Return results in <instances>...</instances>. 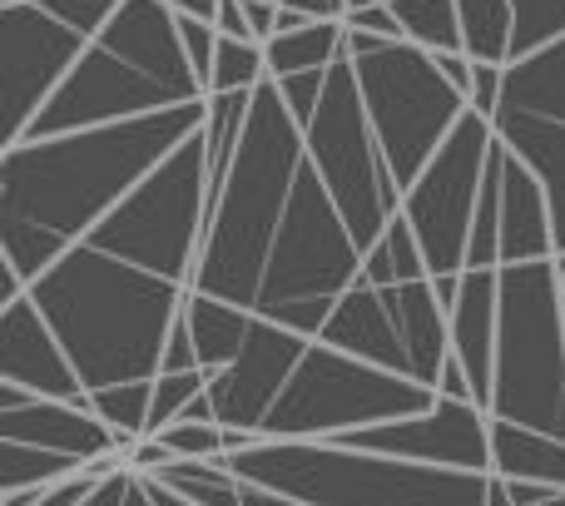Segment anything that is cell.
Returning a JSON list of instances; mask_svg holds the SVG:
<instances>
[{
    "instance_id": "obj_1",
    "label": "cell",
    "mask_w": 565,
    "mask_h": 506,
    "mask_svg": "<svg viewBox=\"0 0 565 506\" xmlns=\"http://www.w3.org/2000/svg\"><path fill=\"white\" fill-rule=\"evenodd\" d=\"M204 99L145 119L65 129L0 149V268L35 283L55 259L85 244L194 129Z\"/></svg>"
},
{
    "instance_id": "obj_2",
    "label": "cell",
    "mask_w": 565,
    "mask_h": 506,
    "mask_svg": "<svg viewBox=\"0 0 565 506\" xmlns=\"http://www.w3.org/2000/svg\"><path fill=\"white\" fill-rule=\"evenodd\" d=\"M30 298L60 333L85 388L99 392L115 382L159 378L164 342L184 318L189 288L85 239L30 283Z\"/></svg>"
},
{
    "instance_id": "obj_3",
    "label": "cell",
    "mask_w": 565,
    "mask_h": 506,
    "mask_svg": "<svg viewBox=\"0 0 565 506\" xmlns=\"http://www.w3.org/2000/svg\"><path fill=\"white\" fill-rule=\"evenodd\" d=\"M302 165H308V135L292 119V109L282 105L278 85L264 80L254 89L244 145H238L234 165L209 204L194 293H214V298H228L254 313L258 283H264L282 219H288Z\"/></svg>"
},
{
    "instance_id": "obj_4",
    "label": "cell",
    "mask_w": 565,
    "mask_h": 506,
    "mask_svg": "<svg viewBox=\"0 0 565 506\" xmlns=\"http://www.w3.org/2000/svg\"><path fill=\"white\" fill-rule=\"evenodd\" d=\"M199 99H209V89L189 65L179 15L169 10V0H125L119 15L85 45L55 99L35 115L25 139L115 125V119H145L159 109L199 105Z\"/></svg>"
},
{
    "instance_id": "obj_5",
    "label": "cell",
    "mask_w": 565,
    "mask_h": 506,
    "mask_svg": "<svg viewBox=\"0 0 565 506\" xmlns=\"http://www.w3.org/2000/svg\"><path fill=\"white\" fill-rule=\"evenodd\" d=\"M244 482L288 492L312 506H491V472L427 467V462L362 452L342 442H248L228 452Z\"/></svg>"
},
{
    "instance_id": "obj_6",
    "label": "cell",
    "mask_w": 565,
    "mask_h": 506,
    "mask_svg": "<svg viewBox=\"0 0 565 506\" xmlns=\"http://www.w3.org/2000/svg\"><path fill=\"white\" fill-rule=\"evenodd\" d=\"M491 418L565 438V283L561 259L501 268Z\"/></svg>"
},
{
    "instance_id": "obj_7",
    "label": "cell",
    "mask_w": 565,
    "mask_h": 506,
    "mask_svg": "<svg viewBox=\"0 0 565 506\" xmlns=\"http://www.w3.org/2000/svg\"><path fill=\"white\" fill-rule=\"evenodd\" d=\"M348 55L358 70V89L387 169L397 175L402 194L431 165L447 135L467 119L471 99L441 75L437 55L412 40H382L367 30H348Z\"/></svg>"
},
{
    "instance_id": "obj_8",
    "label": "cell",
    "mask_w": 565,
    "mask_h": 506,
    "mask_svg": "<svg viewBox=\"0 0 565 506\" xmlns=\"http://www.w3.org/2000/svg\"><path fill=\"white\" fill-rule=\"evenodd\" d=\"M358 278H362V244L352 239L338 199L328 194L322 175L308 159L298 185H292V204L278 229V244L268 253L254 313L302 333V338H318L322 323L338 308V298Z\"/></svg>"
},
{
    "instance_id": "obj_9",
    "label": "cell",
    "mask_w": 565,
    "mask_h": 506,
    "mask_svg": "<svg viewBox=\"0 0 565 506\" xmlns=\"http://www.w3.org/2000/svg\"><path fill=\"white\" fill-rule=\"evenodd\" d=\"M209 204H214V169H209L204 125L89 234V244L109 249L115 259L149 268L194 288L199 253H204Z\"/></svg>"
},
{
    "instance_id": "obj_10",
    "label": "cell",
    "mask_w": 565,
    "mask_h": 506,
    "mask_svg": "<svg viewBox=\"0 0 565 506\" xmlns=\"http://www.w3.org/2000/svg\"><path fill=\"white\" fill-rule=\"evenodd\" d=\"M427 408H437V392L431 388L312 338L258 438L264 442H332L342 432L377 428V422H392V418H417Z\"/></svg>"
},
{
    "instance_id": "obj_11",
    "label": "cell",
    "mask_w": 565,
    "mask_h": 506,
    "mask_svg": "<svg viewBox=\"0 0 565 506\" xmlns=\"http://www.w3.org/2000/svg\"><path fill=\"white\" fill-rule=\"evenodd\" d=\"M302 135H308L312 169L322 175L328 194L338 199L342 219H348L352 239H358L362 253H367L382 239V229L402 214V185L387 169V155H382V145H377V129H372V119H367L352 55H342L338 65L328 70L322 105Z\"/></svg>"
},
{
    "instance_id": "obj_12",
    "label": "cell",
    "mask_w": 565,
    "mask_h": 506,
    "mask_svg": "<svg viewBox=\"0 0 565 506\" xmlns=\"http://www.w3.org/2000/svg\"><path fill=\"white\" fill-rule=\"evenodd\" d=\"M491 145H497V125L477 109H467V119L451 129L447 145L431 155V165L402 194V214H407L412 234L422 239L431 278H461L467 273Z\"/></svg>"
},
{
    "instance_id": "obj_13",
    "label": "cell",
    "mask_w": 565,
    "mask_h": 506,
    "mask_svg": "<svg viewBox=\"0 0 565 506\" xmlns=\"http://www.w3.org/2000/svg\"><path fill=\"white\" fill-rule=\"evenodd\" d=\"M89 40L40 0H0V80H6V145L25 139L35 115L79 65Z\"/></svg>"
},
{
    "instance_id": "obj_14",
    "label": "cell",
    "mask_w": 565,
    "mask_h": 506,
    "mask_svg": "<svg viewBox=\"0 0 565 506\" xmlns=\"http://www.w3.org/2000/svg\"><path fill=\"white\" fill-rule=\"evenodd\" d=\"M332 442L427 462V467L491 472V412L481 402H461V398H437V408L417 412V418H392V422H377V428L342 432Z\"/></svg>"
},
{
    "instance_id": "obj_15",
    "label": "cell",
    "mask_w": 565,
    "mask_h": 506,
    "mask_svg": "<svg viewBox=\"0 0 565 506\" xmlns=\"http://www.w3.org/2000/svg\"><path fill=\"white\" fill-rule=\"evenodd\" d=\"M308 342L312 338L282 328V323L254 318V333H248L244 352H238L228 368L209 372V398H214L218 428L258 438L268 412H274V402L282 398V388H288L292 368H298L302 352H308Z\"/></svg>"
},
{
    "instance_id": "obj_16",
    "label": "cell",
    "mask_w": 565,
    "mask_h": 506,
    "mask_svg": "<svg viewBox=\"0 0 565 506\" xmlns=\"http://www.w3.org/2000/svg\"><path fill=\"white\" fill-rule=\"evenodd\" d=\"M0 438L60 452V457H75L85 467L125 462L129 452V438H119L89 402L40 398V392H25L15 382H0Z\"/></svg>"
},
{
    "instance_id": "obj_17",
    "label": "cell",
    "mask_w": 565,
    "mask_h": 506,
    "mask_svg": "<svg viewBox=\"0 0 565 506\" xmlns=\"http://www.w3.org/2000/svg\"><path fill=\"white\" fill-rule=\"evenodd\" d=\"M0 382H15L40 398L89 402L85 378L75 372L60 333L50 328V318L35 308L30 293L0 303Z\"/></svg>"
},
{
    "instance_id": "obj_18",
    "label": "cell",
    "mask_w": 565,
    "mask_h": 506,
    "mask_svg": "<svg viewBox=\"0 0 565 506\" xmlns=\"http://www.w3.org/2000/svg\"><path fill=\"white\" fill-rule=\"evenodd\" d=\"M491 185H497V224H501V268L511 263H541L561 259L556 253V224H551V199L531 165L497 135L487 165Z\"/></svg>"
},
{
    "instance_id": "obj_19",
    "label": "cell",
    "mask_w": 565,
    "mask_h": 506,
    "mask_svg": "<svg viewBox=\"0 0 565 506\" xmlns=\"http://www.w3.org/2000/svg\"><path fill=\"white\" fill-rule=\"evenodd\" d=\"M318 338L328 342V348H342V352H352V358H367V362H377V368L412 378V362H407V342H402V328H397V313H392L387 293H382L377 283H367V278H358L348 293H342L338 308H332V318L322 323ZM412 382H417V378H412Z\"/></svg>"
},
{
    "instance_id": "obj_20",
    "label": "cell",
    "mask_w": 565,
    "mask_h": 506,
    "mask_svg": "<svg viewBox=\"0 0 565 506\" xmlns=\"http://www.w3.org/2000/svg\"><path fill=\"white\" fill-rule=\"evenodd\" d=\"M497 323H501V268H467L451 303V358L467 368L477 402H491L497 378Z\"/></svg>"
},
{
    "instance_id": "obj_21",
    "label": "cell",
    "mask_w": 565,
    "mask_h": 506,
    "mask_svg": "<svg viewBox=\"0 0 565 506\" xmlns=\"http://www.w3.org/2000/svg\"><path fill=\"white\" fill-rule=\"evenodd\" d=\"M491 125H497V135L526 159L531 175H536L541 189H546L551 224H556V253L565 259V125L561 119H546V115L511 109V105H501L497 115H491Z\"/></svg>"
},
{
    "instance_id": "obj_22",
    "label": "cell",
    "mask_w": 565,
    "mask_h": 506,
    "mask_svg": "<svg viewBox=\"0 0 565 506\" xmlns=\"http://www.w3.org/2000/svg\"><path fill=\"white\" fill-rule=\"evenodd\" d=\"M491 472L507 482H541V487L565 492V438L491 418Z\"/></svg>"
},
{
    "instance_id": "obj_23",
    "label": "cell",
    "mask_w": 565,
    "mask_h": 506,
    "mask_svg": "<svg viewBox=\"0 0 565 506\" xmlns=\"http://www.w3.org/2000/svg\"><path fill=\"white\" fill-rule=\"evenodd\" d=\"M501 105L565 125V35L531 50V55L511 60L507 75H501Z\"/></svg>"
},
{
    "instance_id": "obj_24",
    "label": "cell",
    "mask_w": 565,
    "mask_h": 506,
    "mask_svg": "<svg viewBox=\"0 0 565 506\" xmlns=\"http://www.w3.org/2000/svg\"><path fill=\"white\" fill-rule=\"evenodd\" d=\"M184 318H189V333H194V342H199V362H204V372H218L244 352L258 313L238 308V303H228V298H214V293L189 288Z\"/></svg>"
},
{
    "instance_id": "obj_25",
    "label": "cell",
    "mask_w": 565,
    "mask_h": 506,
    "mask_svg": "<svg viewBox=\"0 0 565 506\" xmlns=\"http://www.w3.org/2000/svg\"><path fill=\"white\" fill-rule=\"evenodd\" d=\"M268 80L302 75V70H328L348 55V25L342 20H312L302 30L268 40Z\"/></svg>"
},
{
    "instance_id": "obj_26",
    "label": "cell",
    "mask_w": 565,
    "mask_h": 506,
    "mask_svg": "<svg viewBox=\"0 0 565 506\" xmlns=\"http://www.w3.org/2000/svg\"><path fill=\"white\" fill-rule=\"evenodd\" d=\"M362 278L377 283V288H387V283H412V278H431L427 268V253H422V239L412 234L407 214H397L387 229H382V239L362 253Z\"/></svg>"
},
{
    "instance_id": "obj_27",
    "label": "cell",
    "mask_w": 565,
    "mask_h": 506,
    "mask_svg": "<svg viewBox=\"0 0 565 506\" xmlns=\"http://www.w3.org/2000/svg\"><path fill=\"white\" fill-rule=\"evenodd\" d=\"M467 55L481 65H511V35H516V6L511 0H457Z\"/></svg>"
},
{
    "instance_id": "obj_28",
    "label": "cell",
    "mask_w": 565,
    "mask_h": 506,
    "mask_svg": "<svg viewBox=\"0 0 565 506\" xmlns=\"http://www.w3.org/2000/svg\"><path fill=\"white\" fill-rule=\"evenodd\" d=\"M75 472H85V462L0 438V492H35V487H50V482L75 477Z\"/></svg>"
},
{
    "instance_id": "obj_29",
    "label": "cell",
    "mask_w": 565,
    "mask_h": 506,
    "mask_svg": "<svg viewBox=\"0 0 565 506\" xmlns=\"http://www.w3.org/2000/svg\"><path fill=\"white\" fill-rule=\"evenodd\" d=\"M402 20V35L422 50H467L461 40V10L457 0H387Z\"/></svg>"
},
{
    "instance_id": "obj_30",
    "label": "cell",
    "mask_w": 565,
    "mask_h": 506,
    "mask_svg": "<svg viewBox=\"0 0 565 506\" xmlns=\"http://www.w3.org/2000/svg\"><path fill=\"white\" fill-rule=\"evenodd\" d=\"M89 408L119 432V438H145L149 432V408H154V378L149 382H115V388L89 392Z\"/></svg>"
},
{
    "instance_id": "obj_31",
    "label": "cell",
    "mask_w": 565,
    "mask_h": 506,
    "mask_svg": "<svg viewBox=\"0 0 565 506\" xmlns=\"http://www.w3.org/2000/svg\"><path fill=\"white\" fill-rule=\"evenodd\" d=\"M268 80V50L264 40H228L218 35V55H214V80L209 95L218 89H258Z\"/></svg>"
},
{
    "instance_id": "obj_32",
    "label": "cell",
    "mask_w": 565,
    "mask_h": 506,
    "mask_svg": "<svg viewBox=\"0 0 565 506\" xmlns=\"http://www.w3.org/2000/svg\"><path fill=\"white\" fill-rule=\"evenodd\" d=\"M516 6V35H511V60L551 45L565 35V0H511Z\"/></svg>"
},
{
    "instance_id": "obj_33",
    "label": "cell",
    "mask_w": 565,
    "mask_h": 506,
    "mask_svg": "<svg viewBox=\"0 0 565 506\" xmlns=\"http://www.w3.org/2000/svg\"><path fill=\"white\" fill-rule=\"evenodd\" d=\"M209 392V372H159L154 378V408H149V432L145 438H159L169 422H179L189 412V402Z\"/></svg>"
},
{
    "instance_id": "obj_34",
    "label": "cell",
    "mask_w": 565,
    "mask_h": 506,
    "mask_svg": "<svg viewBox=\"0 0 565 506\" xmlns=\"http://www.w3.org/2000/svg\"><path fill=\"white\" fill-rule=\"evenodd\" d=\"M159 442H164L174 457H199V462L228 457V428H218V422H169V428L159 432Z\"/></svg>"
},
{
    "instance_id": "obj_35",
    "label": "cell",
    "mask_w": 565,
    "mask_h": 506,
    "mask_svg": "<svg viewBox=\"0 0 565 506\" xmlns=\"http://www.w3.org/2000/svg\"><path fill=\"white\" fill-rule=\"evenodd\" d=\"M328 70H332V65H328ZM328 70H302V75L274 80L278 95H282V105L292 109V119H298L302 129L312 125V115H318V105H322V89H328Z\"/></svg>"
},
{
    "instance_id": "obj_36",
    "label": "cell",
    "mask_w": 565,
    "mask_h": 506,
    "mask_svg": "<svg viewBox=\"0 0 565 506\" xmlns=\"http://www.w3.org/2000/svg\"><path fill=\"white\" fill-rule=\"evenodd\" d=\"M40 6L55 10V15L65 20V25H75L85 40H95L99 30L119 15V6H125V0H40Z\"/></svg>"
},
{
    "instance_id": "obj_37",
    "label": "cell",
    "mask_w": 565,
    "mask_h": 506,
    "mask_svg": "<svg viewBox=\"0 0 565 506\" xmlns=\"http://www.w3.org/2000/svg\"><path fill=\"white\" fill-rule=\"evenodd\" d=\"M179 40H184V50H189V65H194V75L204 80V89H209V80H214V55H218V30L209 25V20L179 15Z\"/></svg>"
},
{
    "instance_id": "obj_38",
    "label": "cell",
    "mask_w": 565,
    "mask_h": 506,
    "mask_svg": "<svg viewBox=\"0 0 565 506\" xmlns=\"http://www.w3.org/2000/svg\"><path fill=\"white\" fill-rule=\"evenodd\" d=\"M199 368H204V362H199V342H194V333H189V318H179L164 342V368L159 372H199Z\"/></svg>"
},
{
    "instance_id": "obj_39",
    "label": "cell",
    "mask_w": 565,
    "mask_h": 506,
    "mask_svg": "<svg viewBox=\"0 0 565 506\" xmlns=\"http://www.w3.org/2000/svg\"><path fill=\"white\" fill-rule=\"evenodd\" d=\"M342 25H348V30H367V35H382V40H407V35H402L397 10H392L387 0H377V6H367V10H352Z\"/></svg>"
},
{
    "instance_id": "obj_40",
    "label": "cell",
    "mask_w": 565,
    "mask_h": 506,
    "mask_svg": "<svg viewBox=\"0 0 565 506\" xmlns=\"http://www.w3.org/2000/svg\"><path fill=\"white\" fill-rule=\"evenodd\" d=\"M501 75H507V65H481L477 60V89H471V109L477 115H497L501 109Z\"/></svg>"
},
{
    "instance_id": "obj_41",
    "label": "cell",
    "mask_w": 565,
    "mask_h": 506,
    "mask_svg": "<svg viewBox=\"0 0 565 506\" xmlns=\"http://www.w3.org/2000/svg\"><path fill=\"white\" fill-rule=\"evenodd\" d=\"M437 65H441V75L471 99V89H477V60H471L467 50H437Z\"/></svg>"
},
{
    "instance_id": "obj_42",
    "label": "cell",
    "mask_w": 565,
    "mask_h": 506,
    "mask_svg": "<svg viewBox=\"0 0 565 506\" xmlns=\"http://www.w3.org/2000/svg\"><path fill=\"white\" fill-rule=\"evenodd\" d=\"M214 30H218V35H228V40H258V35H254V25H248L244 0H218V20H214Z\"/></svg>"
},
{
    "instance_id": "obj_43",
    "label": "cell",
    "mask_w": 565,
    "mask_h": 506,
    "mask_svg": "<svg viewBox=\"0 0 565 506\" xmlns=\"http://www.w3.org/2000/svg\"><path fill=\"white\" fill-rule=\"evenodd\" d=\"M437 398H461V402H477V388H471L467 368H461L457 358H447V368H441V378H437Z\"/></svg>"
},
{
    "instance_id": "obj_44",
    "label": "cell",
    "mask_w": 565,
    "mask_h": 506,
    "mask_svg": "<svg viewBox=\"0 0 565 506\" xmlns=\"http://www.w3.org/2000/svg\"><path fill=\"white\" fill-rule=\"evenodd\" d=\"M244 10H248V25H254V35L268 45V40L278 35V6H274V0H244Z\"/></svg>"
},
{
    "instance_id": "obj_45",
    "label": "cell",
    "mask_w": 565,
    "mask_h": 506,
    "mask_svg": "<svg viewBox=\"0 0 565 506\" xmlns=\"http://www.w3.org/2000/svg\"><path fill=\"white\" fill-rule=\"evenodd\" d=\"M244 506H312V502L288 497V492H274V487H258V482H244Z\"/></svg>"
},
{
    "instance_id": "obj_46",
    "label": "cell",
    "mask_w": 565,
    "mask_h": 506,
    "mask_svg": "<svg viewBox=\"0 0 565 506\" xmlns=\"http://www.w3.org/2000/svg\"><path fill=\"white\" fill-rule=\"evenodd\" d=\"M282 6L302 10L312 20H348V0H282Z\"/></svg>"
},
{
    "instance_id": "obj_47",
    "label": "cell",
    "mask_w": 565,
    "mask_h": 506,
    "mask_svg": "<svg viewBox=\"0 0 565 506\" xmlns=\"http://www.w3.org/2000/svg\"><path fill=\"white\" fill-rule=\"evenodd\" d=\"M169 10H174V15L209 20V25H214V20H218V0H169Z\"/></svg>"
},
{
    "instance_id": "obj_48",
    "label": "cell",
    "mask_w": 565,
    "mask_h": 506,
    "mask_svg": "<svg viewBox=\"0 0 565 506\" xmlns=\"http://www.w3.org/2000/svg\"><path fill=\"white\" fill-rule=\"evenodd\" d=\"M145 487H149V497H154V506H199V502L179 497V492H169L164 482H154V477H145Z\"/></svg>"
},
{
    "instance_id": "obj_49",
    "label": "cell",
    "mask_w": 565,
    "mask_h": 506,
    "mask_svg": "<svg viewBox=\"0 0 565 506\" xmlns=\"http://www.w3.org/2000/svg\"><path fill=\"white\" fill-rule=\"evenodd\" d=\"M125 506H154V497H149V487H145V477H135V487H129Z\"/></svg>"
},
{
    "instance_id": "obj_50",
    "label": "cell",
    "mask_w": 565,
    "mask_h": 506,
    "mask_svg": "<svg viewBox=\"0 0 565 506\" xmlns=\"http://www.w3.org/2000/svg\"><path fill=\"white\" fill-rule=\"evenodd\" d=\"M491 477H497V472H491ZM491 506H511V497H507V482L497 477V492H491Z\"/></svg>"
},
{
    "instance_id": "obj_51",
    "label": "cell",
    "mask_w": 565,
    "mask_h": 506,
    "mask_svg": "<svg viewBox=\"0 0 565 506\" xmlns=\"http://www.w3.org/2000/svg\"><path fill=\"white\" fill-rule=\"evenodd\" d=\"M536 506H565V492H551L546 502H536Z\"/></svg>"
},
{
    "instance_id": "obj_52",
    "label": "cell",
    "mask_w": 565,
    "mask_h": 506,
    "mask_svg": "<svg viewBox=\"0 0 565 506\" xmlns=\"http://www.w3.org/2000/svg\"><path fill=\"white\" fill-rule=\"evenodd\" d=\"M561 283H565V259H561Z\"/></svg>"
},
{
    "instance_id": "obj_53",
    "label": "cell",
    "mask_w": 565,
    "mask_h": 506,
    "mask_svg": "<svg viewBox=\"0 0 565 506\" xmlns=\"http://www.w3.org/2000/svg\"><path fill=\"white\" fill-rule=\"evenodd\" d=\"M274 6H282V0H274Z\"/></svg>"
}]
</instances>
